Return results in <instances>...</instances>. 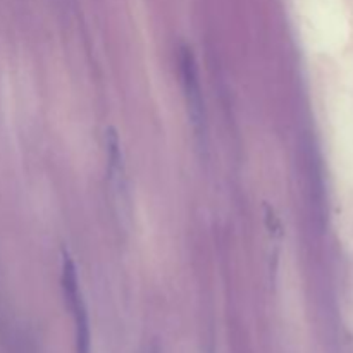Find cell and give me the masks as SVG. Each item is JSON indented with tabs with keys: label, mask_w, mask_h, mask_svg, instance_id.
<instances>
[{
	"label": "cell",
	"mask_w": 353,
	"mask_h": 353,
	"mask_svg": "<svg viewBox=\"0 0 353 353\" xmlns=\"http://www.w3.org/2000/svg\"><path fill=\"white\" fill-rule=\"evenodd\" d=\"M62 290H64V296L68 300L69 307H71L72 317H74L76 348H78V353H90L88 314H86L81 290H79L76 268L69 257H64V261H62Z\"/></svg>",
	"instance_id": "obj_2"
},
{
	"label": "cell",
	"mask_w": 353,
	"mask_h": 353,
	"mask_svg": "<svg viewBox=\"0 0 353 353\" xmlns=\"http://www.w3.org/2000/svg\"><path fill=\"white\" fill-rule=\"evenodd\" d=\"M179 71H181L183 90H185L188 116L192 119L196 137H205V107H203V93L200 86L199 68L192 48L183 45L179 48Z\"/></svg>",
	"instance_id": "obj_1"
}]
</instances>
